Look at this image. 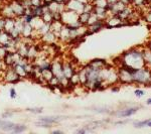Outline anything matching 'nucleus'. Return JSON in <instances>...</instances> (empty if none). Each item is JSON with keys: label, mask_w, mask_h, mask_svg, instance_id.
Masks as SVG:
<instances>
[{"label": "nucleus", "mask_w": 151, "mask_h": 134, "mask_svg": "<svg viewBox=\"0 0 151 134\" xmlns=\"http://www.w3.org/2000/svg\"><path fill=\"white\" fill-rule=\"evenodd\" d=\"M3 78H4V80L8 83H16L21 79L12 67H7V70L4 72Z\"/></svg>", "instance_id": "f257e3e1"}, {"label": "nucleus", "mask_w": 151, "mask_h": 134, "mask_svg": "<svg viewBox=\"0 0 151 134\" xmlns=\"http://www.w3.org/2000/svg\"><path fill=\"white\" fill-rule=\"evenodd\" d=\"M5 68H7L3 63V60H0V71H3L5 70Z\"/></svg>", "instance_id": "4468645a"}, {"label": "nucleus", "mask_w": 151, "mask_h": 134, "mask_svg": "<svg viewBox=\"0 0 151 134\" xmlns=\"http://www.w3.org/2000/svg\"><path fill=\"white\" fill-rule=\"evenodd\" d=\"M24 130H26V126L25 125H17V124H15V126H14V129L12 132L14 133H20V132H23Z\"/></svg>", "instance_id": "0eeeda50"}, {"label": "nucleus", "mask_w": 151, "mask_h": 134, "mask_svg": "<svg viewBox=\"0 0 151 134\" xmlns=\"http://www.w3.org/2000/svg\"><path fill=\"white\" fill-rule=\"evenodd\" d=\"M138 125H147V126H149V127H151V120H148V121H144V122H141L139 123Z\"/></svg>", "instance_id": "ddd939ff"}, {"label": "nucleus", "mask_w": 151, "mask_h": 134, "mask_svg": "<svg viewBox=\"0 0 151 134\" xmlns=\"http://www.w3.org/2000/svg\"><path fill=\"white\" fill-rule=\"evenodd\" d=\"M10 97L12 99H15L16 97H17V94H16V91L12 88V89H10Z\"/></svg>", "instance_id": "9b49d317"}, {"label": "nucleus", "mask_w": 151, "mask_h": 134, "mask_svg": "<svg viewBox=\"0 0 151 134\" xmlns=\"http://www.w3.org/2000/svg\"><path fill=\"white\" fill-rule=\"evenodd\" d=\"M60 120V117H42V118L40 119V122H43L45 124H48V125H52V124H55L58 122Z\"/></svg>", "instance_id": "39448f33"}, {"label": "nucleus", "mask_w": 151, "mask_h": 134, "mask_svg": "<svg viewBox=\"0 0 151 134\" xmlns=\"http://www.w3.org/2000/svg\"><path fill=\"white\" fill-rule=\"evenodd\" d=\"M135 94L137 95V96H142V95L144 94V92L141 91V90H136V91H135Z\"/></svg>", "instance_id": "2eb2a0df"}, {"label": "nucleus", "mask_w": 151, "mask_h": 134, "mask_svg": "<svg viewBox=\"0 0 151 134\" xmlns=\"http://www.w3.org/2000/svg\"><path fill=\"white\" fill-rule=\"evenodd\" d=\"M11 115H12V113H10V112H7V113H4L3 114V117H7V116L10 117Z\"/></svg>", "instance_id": "dca6fc26"}, {"label": "nucleus", "mask_w": 151, "mask_h": 134, "mask_svg": "<svg viewBox=\"0 0 151 134\" xmlns=\"http://www.w3.org/2000/svg\"><path fill=\"white\" fill-rule=\"evenodd\" d=\"M4 25H5V17L0 15V31L4 30Z\"/></svg>", "instance_id": "9d476101"}, {"label": "nucleus", "mask_w": 151, "mask_h": 134, "mask_svg": "<svg viewBox=\"0 0 151 134\" xmlns=\"http://www.w3.org/2000/svg\"><path fill=\"white\" fill-rule=\"evenodd\" d=\"M135 112H136V109H130V110L122 112V113H121V115H122V116H129V115H132V114H134Z\"/></svg>", "instance_id": "1a4fd4ad"}, {"label": "nucleus", "mask_w": 151, "mask_h": 134, "mask_svg": "<svg viewBox=\"0 0 151 134\" xmlns=\"http://www.w3.org/2000/svg\"><path fill=\"white\" fill-rule=\"evenodd\" d=\"M41 18H42L43 22H45V23H52V21H53V14L50 10H48L47 12H45V13H43L42 15H41Z\"/></svg>", "instance_id": "423d86ee"}, {"label": "nucleus", "mask_w": 151, "mask_h": 134, "mask_svg": "<svg viewBox=\"0 0 151 134\" xmlns=\"http://www.w3.org/2000/svg\"><path fill=\"white\" fill-rule=\"evenodd\" d=\"M27 111L29 112H32V113H40L41 112V109L40 108H31V109H27Z\"/></svg>", "instance_id": "f8f14e48"}, {"label": "nucleus", "mask_w": 151, "mask_h": 134, "mask_svg": "<svg viewBox=\"0 0 151 134\" xmlns=\"http://www.w3.org/2000/svg\"><path fill=\"white\" fill-rule=\"evenodd\" d=\"M147 104H149V105H150V104H151V99L148 100V101H147Z\"/></svg>", "instance_id": "a211bd4d"}, {"label": "nucleus", "mask_w": 151, "mask_h": 134, "mask_svg": "<svg viewBox=\"0 0 151 134\" xmlns=\"http://www.w3.org/2000/svg\"><path fill=\"white\" fill-rule=\"evenodd\" d=\"M10 40H11V37L7 31L5 30L0 31V45H4V47H5Z\"/></svg>", "instance_id": "20e7f679"}, {"label": "nucleus", "mask_w": 151, "mask_h": 134, "mask_svg": "<svg viewBox=\"0 0 151 134\" xmlns=\"http://www.w3.org/2000/svg\"><path fill=\"white\" fill-rule=\"evenodd\" d=\"M30 2H31V6L32 7H37L41 5L42 0H30Z\"/></svg>", "instance_id": "6e6552de"}, {"label": "nucleus", "mask_w": 151, "mask_h": 134, "mask_svg": "<svg viewBox=\"0 0 151 134\" xmlns=\"http://www.w3.org/2000/svg\"><path fill=\"white\" fill-rule=\"evenodd\" d=\"M41 37H42V40L45 41L47 45H55V43H57V40H58L57 35L53 32H52L50 30L45 33V35H43Z\"/></svg>", "instance_id": "f03ea898"}, {"label": "nucleus", "mask_w": 151, "mask_h": 134, "mask_svg": "<svg viewBox=\"0 0 151 134\" xmlns=\"http://www.w3.org/2000/svg\"><path fill=\"white\" fill-rule=\"evenodd\" d=\"M52 133H53V134H57V133H62V131H58V130H55V131H52Z\"/></svg>", "instance_id": "f3484780"}, {"label": "nucleus", "mask_w": 151, "mask_h": 134, "mask_svg": "<svg viewBox=\"0 0 151 134\" xmlns=\"http://www.w3.org/2000/svg\"><path fill=\"white\" fill-rule=\"evenodd\" d=\"M15 27V18L12 17H7L5 18V25H4V30L7 32H10V31Z\"/></svg>", "instance_id": "7ed1b4c3"}]
</instances>
